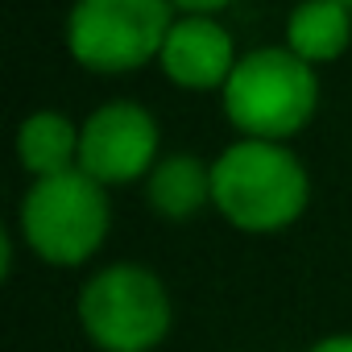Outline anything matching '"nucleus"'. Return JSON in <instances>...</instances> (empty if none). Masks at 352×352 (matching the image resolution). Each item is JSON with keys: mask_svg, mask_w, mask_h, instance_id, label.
<instances>
[{"mask_svg": "<svg viewBox=\"0 0 352 352\" xmlns=\"http://www.w3.org/2000/svg\"><path fill=\"white\" fill-rule=\"evenodd\" d=\"M162 71L187 91H208L224 87L228 75L236 71L232 63V34L212 21V17H183L174 21L162 46Z\"/></svg>", "mask_w": 352, "mask_h": 352, "instance_id": "obj_7", "label": "nucleus"}, {"mask_svg": "<svg viewBox=\"0 0 352 352\" xmlns=\"http://www.w3.org/2000/svg\"><path fill=\"white\" fill-rule=\"evenodd\" d=\"M157 124L133 100H112L96 108L79 129V170L100 187L133 183L157 162Z\"/></svg>", "mask_w": 352, "mask_h": 352, "instance_id": "obj_6", "label": "nucleus"}, {"mask_svg": "<svg viewBox=\"0 0 352 352\" xmlns=\"http://www.w3.org/2000/svg\"><path fill=\"white\" fill-rule=\"evenodd\" d=\"M170 25V0H75L67 50L87 71L120 75L157 58Z\"/></svg>", "mask_w": 352, "mask_h": 352, "instance_id": "obj_5", "label": "nucleus"}, {"mask_svg": "<svg viewBox=\"0 0 352 352\" xmlns=\"http://www.w3.org/2000/svg\"><path fill=\"white\" fill-rule=\"evenodd\" d=\"M79 323L104 352H149L170 331V294L145 265H108L79 294Z\"/></svg>", "mask_w": 352, "mask_h": 352, "instance_id": "obj_4", "label": "nucleus"}, {"mask_svg": "<svg viewBox=\"0 0 352 352\" xmlns=\"http://www.w3.org/2000/svg\"><path fill=\"white\" fill-rule=\"evenodd\" d=\"M170 5L187 9L191 17H208V13H216V9H224V5H232V0H170Z\"/></svg>", "mask_w": 352, "mask_h": 352, "instance_id": "obj_11", "label": "nucleus"}, {"mask_svg": "<svg viewBox=\"0 0 352 352\" xmlns=\"http://www.w3.org/2000/svg\"><path fill=\"white\" fill-rule=\"evenodd\" d=\"M212 199V166L191 153H170L149 170V204L166 220H187Z\"/></svg>", "mask_w": 352, "mask_h": 352, "instance_id": "obj_9", "label": "nucleus"}, {"mask_svg": "<svg viewBox=\"0 0 352 352\" xmlns=\"http://www.w3.org/2000/svg\"><path fill=\"white\" fill-rule=\"evenodd\" d=\"M17 153L34 179H54L75 170L71 162H79V133L63 112H34L17 133Z\"/></svg>", "mask_w": 352, "mask_h": 352, "instance_id": "obj_10", "label": "nucleus"}, {"mask_svg": "<svg viewBox=\"0 0 352 352\" xmlns=\"http://www.w3.org/2000/svg\"><path fill=\"white\" fill-rule=\"evenodd\" d=\"M340 5H344V9H352V0H340Z\"/></svg>", "mask_w": 352, "mask_h": 352, "instance_id": "obj_13", "label": "nucleus"}, {"mask_svg": "<svg viewBox=\"0 0 352 352\" xmlns=\"http://www.w3.org/2000/svg\"><path fill=\"white\" fill-rule=\"evenodd\" d=\"M307 170L278 141H236L212 166V204L241 232H278L307 208Z\"/></svg>", "mask_w": 352, "mask_h": 352, "instance_id": "obj_1", "label": "nucleus"}, {"mask_svg": "<svg viewBox=\"0 0 352 352\" xmlns=\"http://www.w3.org/2000/svg\"><path fill=\"white\" fill-rule=\"evenodd\" d=\"M352 21L340 0H302L286 21V50L302 63H331L344 54Z\"/></svg>", "mask_w": 352, "mask_h": 352, "instance_id": "obj_8", "label": "nucleus"}, {"mask_svg": "<svg viewBox=\"0 0 352 352\" xmlns=\"http://www.w3.org/2000/svg\"><path fill=\"white\" fill-rule=\"evenodd\" d=\"M108 195L83 170L34 179L21 199L25 245L50 265H83L108 236Z\"/></svg>", "mask_w": 352, "mask_h": 352, "instance_id": "obj_3", "label": "nucleus"}, {"mask_svg": "<svg viewBox=\"0 0 352 352\" xmlns=\"http://www.w3.org/2000/svg\"><path fill=\"white\" fill-rule=\"evenodd\" d=\"M315 104V71L286 46H265L236 58V71L224 83V112L253 141H282L298 133L311 120Z\"/></svg>", "mask_w": 352, "mask_h": 352, "instance_id": "obj_2", "label": "nucleus"}, {"mask_svg": "<svg viewBox=\"0 0 352 352\" xmlns=\"http://www.w3.org/2000/svg\"><path fill=\"white\" fill-rule=\"evenodd\" d=\"M311 352H352V336H348V331H340V336H323Z\"/></svg>", "mask_w": 352, "mask_h": 352, "instance_id": "obj_12", "label": "nucleus"}]
</instances>
